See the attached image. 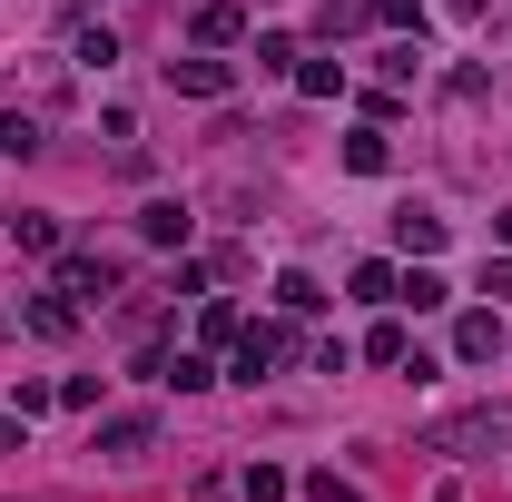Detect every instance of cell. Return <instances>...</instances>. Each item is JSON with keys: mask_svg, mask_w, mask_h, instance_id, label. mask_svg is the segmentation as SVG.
Masks as SVG:
<instances>
[{"mask_svg": "<svg viewBox=\"0 0 512 502\" xmlns=\"http://www.w3.org/2000/svg\"><path fill=\"white\" fill-rule=\"evenodd\" d=\"M0 158H40V119L30 109H0Z\"/></svg>", "mask_w": 512, "mask_h": 502, "instance_id": "7c38bea8", "label": "cell"}, {"mask_svg": "<svg viewBox=\"0 0 512 502\" xmlns=\"http://www.w3.org/2000/svg\"><path fill=\"white\" fill-rule=\"evenodd\" d=\"M168 89H188V99H227V89H237V69L197 50V60H168Z\"/></svg>", "mask_w": 512, "mask_h": 502, "instance_id": "277c9868", "label": "cell"}, {"mask_svg": "<svg viewBox=\"0 0 512 502\" xmlns=\"http://www.w3.org/2000/svg\"><path fill=\"white\" fill-rule=\"evenodd\" d=\"M10 237H20L30 256H60V217H40V207H20V217H10Z\"/></svg>", "mask_w": 512, "mask_h": 502, "instance_id": "8fae6325", "label": "cell"}, {"mask_svg": "<svg viewBox=\"0 0 512 502\" xmlns=\"http://www.w3.org/2000/svg\"><path fill=\"white\" fill-rule=\"evenodd\" d=\"M365 355H375V365H404V355H414V345H404V325H394V315H384L375 335H365Z\"/></svg>", "mask_w": 512, "mask_h": 502, "instance_id": "9a60e30c", "label": "cell"}, {"mask_svg": "<svg viewBox=\"0 0 512 502\" xmlns=\"http://www.w3.org/2000/svg\"><path fill=\"white\" fill-rule=\"evenodd\" d=\"M483 286H493V296H512V247L493 256V266H483Z\"/></svg>", "mask_w": 512, "mask_h": 502, "instance_id": "cb8c5ba5", "label": "cell"}, {"mask_svg": "<svg viewBox=\"0 0 512 502\" xmlns=\"http://www.w3.org/2000/svg\"><path fill=\"white\" fill-rule=\"evenodd\" d=\"M276 355H286V335H276V325H237V384H256Z\"/></svg>", "mask_w": 512, "mask_h": 502, "instance_id": "8992f818", "label": "cell"}, {"mask_svg": "<svg viewBox=\"0 0 512 502\" xmlns=\"http://www.w3.org/2000/svg\"><path fill=\"white\" fill-rule=\"evenodd\" d=\"M60 296L69 306H109L119 296V266L109 256H60Z\"/></svg>", "mask_w": 512, "mask_h": 502, "instance_id": "7a4b0ae2", "label": "cell"}, {"mask_svg": "<svg viewBox=\"0 0 512 502\" xmlns=\"http://www.w3.org/2000/svg\"><path fill=\"white\" fill-rule=\"evenodd\" d=\"M345 168H355V178H384V168H394L384 128H355V138H345Z\"/></svg>", "mask_w": 512, "mask_h": 502, "instance_id": "30bf717a", "label": "cell"}, {"mask_svg": "<svg viewBox=\"0 0 512 502\" xmlns=\"http://www.w3.org/2000/svg\"><path fill=\"white\" fill-rule=\"evenodd\" d=\"M453 355H463V365H493V355H503V315H463V325H453Z\"/></svg>", "mask_w": 512, "mask_h": 502, "instance_id": "52a82bcc", "label": "cell"}, {"mask_svg": "<svg viewBox=\"0 0 512 502\" xmlns=\"http://www.w3.org/2000/svg\"><path fill=\"white\" fill-rule=\"evenodd\" d=\"M197 40H207V50L247 40V10H237V0H207V10H197Z\"/></svg>", "mask_w": 512, "mask_h": 502, "instance_id": "9c48e42d", "label": "cell"}, {"mask_svg": "<svg viewBox=\"0 0 512 502\" xmlns=\"http://www.w3.org/2000/svg\"><path fill=\"white\" fill-rule=\"evenodd\" d=\"M188 197H148V207H138V237H148V247H188Z\"/></svg>", "mask_w": 512, "mask_h": 502, "instance_id": "5b68a950", "label": "cell"}, {"mask_svg": "<svg viewBox=\"0 0 512 502\" xmlns=\"http://www.w3.org/2000/svg\"><path fill=\"white\" fill-rule=\"evenodd\" d=\"M375 20H384V30H414V40H424V10H414V0H375Z\"/></svg>", "mask_w": 512, "mask_h": 502, "instance_id": "7402d4cb", "label": "cell"}, {"mask_svg": "<svg viewBox=\"0 0 512 502\" xmlns=\"http://www.w3.org/2000/svg\"><path fill=\"white\" fill-rule=\"evenodd\" d=\"M394 247H404V256H434V247H444V217H434V207H394Z\"/></svg>", "mask_w": 512, "mask_h": 502, "instance_id": "ba28073f", "label": "cell"}, {"mask_svg": "<svg viewBox=\"0 0 512 502\" xmlns=\"http://www.w3.org/2000/svg\"><path fill=\"white\" fill-rule=\"evenodd\" d=\"M296 89H306V99H335V89H345V69H335V60H306V69H296Z\"/></svg>", "mask_w": 512, "mask_h": 502, "instance_id": "2e32d148", "label": "cell"}, {"mask_svg": "<svg viewBox=\"0 0 512 502\" xmlns=\"http://www.w3.org/2000/svg\"><path fill=\"white\" fill-rule=\"evenodd\" d=\"M276 306H286V315H316V306H325V286L306 276V266H286V276H276Z\"/></svg>", "mask_w": 512, "mask_h": 502, "instance_id": "4fadbf2b", "label": "cell"}, {"mask_svg": "<svg viewBox=\"0 0 512 502\" xmlns=\"http://www.w3.org/2000/svg\"><path fill=\"white\" fill-rule=\"evenodd\" d=\"M512 443V404H483V414H453L424 434V453H503Z\"/></svg>", "mask_w": 512, "mask_h": 502, "instance_id": "6da1fadb", "label": "cell"}, {"mask_svg": "<svg viewBox=\"0 0 512 502\" xmlns=\"http://www.w3.org/2000/svg\"><path fill=\"white\" fill-rule=\"evenodd\" d=\"M0 453H20V414H0Z\"/></svg>", "mask_w": 512, "mask_h": 502, "instance_id": "484cf974", "label": "cell"}, {"mask_svg": "<svg viewBox=\"0 0 512 502\" xmlns=\"http://www.w3.org/2000/svg\"><path fill=\"white\" fill-rule=\"evenodd\" d=\"M148 443H158V414H109V424H99V443H89V453H109V463H138Z\"/></svg>", "mask_w": 512, "mask_h": 502, "instance_id": "3957f363", "label": "cell"}, {"mask_svg": "<svg viewBox=\"0 0 512 502\" xmlns=\"http://www.w3.org/2000/svg\"><path fill=\"white\" fill-rule=\"evenodd\" d=\"M197 335H207V345H227V335H237V306H227V296H207V315H197Z\"/></svg>", "mask_w": 512, "mask_h": 502, "instance_id": "ffe728a7", "label": "cell"}, {"mask_svg": "<svg viewBox=\"0 0 512 502\" xmlns=\"http://www.w3.org/2000/svg\"><path fill=\"white\" fill-rule=\"evenodd\" d=\"M286 493H296V483H286L276 463H247V502H286Z\"/></svg>", "mask_w": 512, "mask_h": 502, "instance_id": "e0dca14e", "label": "cell"}, {"mask_svg": "<svg viewBox=\"0 0 512 502\" xmlns=\"http://www.w3.org/2000/svg\"><path fill=\"white\" fill-rule=\"evenodd\" d=\"M306 502H355V483H335V473H306Z\"/></svg>", "mask_w": 512, "mask_h": 502, "instance_id": "603a6c76", "label": "cell"}, {"mask_svg": "<svg viewBox=\"0 0 512 502\" xmlns=\"http://www.w3.org/2000/svg\"><path fill=\"white\" fill-rule=\"evenodd\" d=\"M69 315H79L69 296H40V306H30V335H69Z\"/></svg>", "mask_w": 512, "mask_h": 502, "instance_id": "ac0fdd59", "label": "cell"}, {"mask_svg": "<svg viewBox=\"0 0 512 502\" xmlns=\"http://www.w3.org/2000/svg\"><path fill=\"white\" fill-rule=\"evenodd\" d=\"M453 20H493V0H444Z\"/></svg>", "mask_w": 512, "mask_h": 502, "instance_id": "d4e9b609", "label": "cell"}, {"mask_svg": "<svg viewBox=\"0 0 512 502\" xmlns=\"http://www.w3.org/2000/svg\"><path fill=\"white\" fill-rule=\"evenodd\" d=\"M394 296L424 315V306H444V276H434V266H414V276H394Z\"/></svg>", "mask_w": 512, "mask_h": 502, "instance_id": "5bb4252c", "label": "cell"}, {"mask_svg": "<svg viewBox=\"0 0 512 502\" xmlns=\"http://www.w3.org/2000/svg\"><path fill=\"white\" fill-rule=\"evenodd\" d=\"M355 20H375V0H325V40H345Z\"/></svg>", "mask_w": 512, "mask_h": 502, "instance_id": "d6986e66", "label": "cell"}, {"mask_svg": "<svg viewBox=\"0 0 512 502\" xmlns=\"http://www.w3.org/2000/svg\"><path fill=\"white\" fill-rule=\"evenodd\" d=\"M158 384H178V394H197V384H217V375H207V355H178V365H168Z\"/></svg>", "mask_w": 512, "mask_h": 502, "instance_id": "44dd1931", "label": "cell"}]
</instances>
